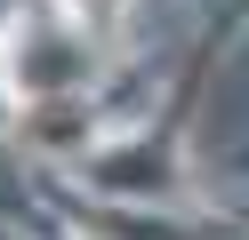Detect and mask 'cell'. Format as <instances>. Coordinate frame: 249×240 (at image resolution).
I'll list each match as a JSON object with an SVG mask.
<instances>
[{
  "mask_svg": "<svg viewBox=\"0 0 249 240\" xmlns=\"http://www.w3.org/2000/svg\"><path fill=\"white\" fill-rule=\"evenodd\" d=\"M97 184L121 200H153V192H177V176L161 152H113V160H97Z\"/></svg>",
  "mask_w": 249,
  "mask_h": 240,
  "instance_id": "cell-1",
  "label": "cell"
}]
</instances>
